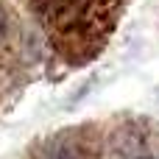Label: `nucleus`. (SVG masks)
<instances>
[{
	"label": "nucleus",
	"instance_id": "f257e3e1",
	"mask_svg": "<svg viewBox=\"0 0 159 159\" xmlns=\"http://www.w3.org/2000/svg\"><path fill=\"white\" fill-rule=\"evenodd\" d=\"M53 48L70 61L92 59L115 31L120 0H34Z\"/></svg>",
	"mask_w": 159,
	"mask_h": 159
},
{
	"label": "nucleus",
	"instance_id": "f03ea898",
	"mask_svg": "<svg viewBox=\"0 0 159 159\" xmlns=\"http://www.w3.org/2000/svg\"><path fill=\"white\" fill-rule=\"evenodd\" d=\"M106 159H154L151 157V148H148V140L134 129V126H126L115 134Z\"/></svg>",
	"mask_w": 159,
	"mask_h": 159
},
{
	"label": "nucleus",
	"instance_id": "7ed1b4c3",
	"mask_svg": "<svg viewBox=\"0 0 159 159\" xmlns=\"http://www.w3.org/2000/svg\"><path fill=\"white\" fill-rule=\"evenodd\" d=\"M39 159H89V151H87V145H84L73 131H67V134L50 137V140L45 143Z\"/></svg>",
	"mask_w": 159,
	"mask_h": 159
},
{
	"label": "nucleus",
	"instance_id": "20e7f679",
	"mask_svg": "<svg viewBox=\"0 0 159 159\" xmlns=\"http://www.w3.org/2000/svg\"><path fill=\"white\" fill-rule=\"evenodd\" d=\"M8 36H11V20H8V11L0 6V50L8 45Z\"/></svg>",
	"mask_w": 159,
	"mask_h": 159
}]
</instances>
